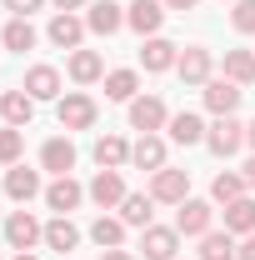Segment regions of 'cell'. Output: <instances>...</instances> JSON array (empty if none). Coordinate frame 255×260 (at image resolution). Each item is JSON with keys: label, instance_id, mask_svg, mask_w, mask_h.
<instances>
[{"label": "cell", "instance_id": "1", "mask_svg": "<svg viewBox=\"0 0 255 260\" xmlns=\"http://www.w3.org/2000/svg\"><path fill=\"white\" fill-rule=\"evenodd\" d=\"M150 195H155V205H180V200H190V170H175V165H165L150 175Z\"/></svg>", "mask_w": 255, "mask_h": 260}, {"label": "cell", "instance_id": "2", "mask_svg": "<svg viewBox=\"0 0 255 260\" xmlns=\"http://www.w3.org/2000/svg\"><path fill=\"white\" fill-rule=\"evenodd\" d=\"M130 125L140 130V135H155V130L170 125V110H165V100L160 95H135L130 100Z\"/></svg>", "mask_w": 255, "mask_h": 260}, {"label": "cell", "instance_id": "3", "mask_svg": "<svg viewBox=\"0 0 255 260\" xmlns=\"http://www.w3.org/2000/svg\"><path fill=\"white\" fill-rule=\"evenodd\" d=\"M205 145L225 160V155H235V150L245 145V125H240L235 115H215V125L205 130Z\"/></svg>", "mask_w": 255, "mask_h": 260}, {"label": "cell", "instance_id": "4", "mask_svg": "<svg viewBox=\"0 0 255 260\" xmlns=\"http://www.w3.org/2000/svg\"><path fill=\"white\" fill-rule=\"evenodd\" d=\"M55 115H60V130H90L95 125V100L85 95V90H70V95L60 100V110H55Z\"/></svg>", "mask_w": 255, "mask_h": 260}, {"label": "cell", "instance_id": "5", "mask_svg": "<svg viewBox=\"0 0 255 260\" xmlns=\"http://www.w3.org/2000/svg\"><path fill=\"white\" fill-rule=\"evenodd\" d=\"M180 250V230L175 225H145L140 230V255L145 260H175Z\"/></svg>", "mask_w": 255, "mask_h": 260}, {"label": "cell", "instance_id": "6", "mask_svg": "<svg viewBox=\"0 0 255 260\" xmlns=\"http://www.w3.org/2000/svg\"><path fill=\"white\" fill-rule=\"evenodd\" d=\"M125 25L140 40H150V35L165 25V0H130V10H125Z\"/></svg>", "mask_w": 255, "mask_h": 260}, {"label": "cell", "instance_id": "7", "mask_svg": "<svg viewBox=\"0 0 255 260\" xmlns=\"http://www.w3.org/2000/svg\"><path fill=\"white\" fill-rule=\"evenodd\" d=\"M200 95H205V110H215V115H235V105H240V85L235 80H225V75H210L205 85H200Z\"/></svg>", "mask_w": 255, "mask_h": 260}, {"label": "cell", "instance_id": "8", "mask_svg": "<svg viewBox=\"0 0 255 260\" xmlns=\"http://www.w3.org/2000/svg\"><path fill=\"white\" fill-rule=\"evenodd\" d=\"M175 230L180 235H205V230H215V205L210 200H180V215H175Z\"/></svg>", "mask_w": 255, "mask_h": 260}, {"label": "cell", "instance_id": "9", "mask_svg": "<svg viewBox=\"0 0 255 260\" xmlns=\"http://www.w3.org/2000/svg\"><path fill=\"white\" fill-rule=\"evenodd\" d=\"M210 70H215V55H210L205 45H185V50H180V60H175V75H180L185 85H205V80H210Z\"/></svg>", "mask_w": 255, "mask_h": 260}, {"label": "cell", "instance_id": "10", "mask_svg": "<svg viewBox=\"0 0 255 260\" xmlns=\"http://www.w3.org/2000/svg\"><path fill=\"white\" fill-rule=\"evenodd\" d=\"M85 195L95 200L100 210H120V200H125V180H120V170H95V180L85 185Z\"/></svg>", "mask_w": 255, "mask_h": 260}, {"label": "cell", "instance_id": "11", "mask_svg": "<svg viewBox=\"0 0 255 260\" xmlns=\"http://www.w3.org/2000/svg\"><path fill=\"white\" fill-rule=\"evenodd\" d=\"M5 240H10V250H35V240H45V225L35 220L30 210H15L5 220Z\"/></svg>", "mask_w": 255, "mask_h": 260}, {"label": "cell", "instance_id": "12", "mask_svg": "<svg viewBox=\"0 0 255 260\" xmlns=\"http://www.w3.org/2000/svg\"><path fill=\"white\" fill-rule=\"evenodd\" d=\"M45 35H50V45H60V50H80V40H85V20H80L75 10H55Z\"/></svg>", "mask_w": 255, "mask_h": 260}, {"label": "cell", "instance_id": "13", "mask_svg": "<svg viewBox=\"0 0 255 260\" xmlns=\"http://www.w3.org/2000/svg\"><path fill=\"white\" fill-rule=\"evenodd\" d=\"M80 200H85V185H80V180H70V175H55V180L45 185V205H50L55 215H70Z\"/></svg>", "mask_w": 255, "mask_h": 260}, {"label": "cell", "instance_id": "14", "mask_svg": "<svg viewBox=\"0 0 255 260\" xmlns=\"http://www.w3.org/2000/svg\"><path fill=\"white\" fill-rule=\"evenodd\" d=\"M125 25V10L115 5V0H90V10H85V30L95 35H115Z\"/></svg>", "mask_w": 255, "mask_h": 260}, {"label": "cell", "instance_id": "15", "mask_svg": "<svg viewBox=\"0 0 255 260\" xmlns=\"http://www.w3.org/2000/svg\"><path fill=\"white\" fill-rule=\"evenodd\" d=\"M20 90H25L30 100H55L60 95V70H55V65H30Z\"/></svg>", "mask_w": 255, "mask_h": 260}, {"label": "cell", "instance_id": "16", "mask_svg": "<svg viewBox=\"0 0 255 260\" xmlns=\"http://www.w3.org/2000/svg\"><path fill=\"white\" fill-rule=\"evenodd\" d=\"M120 220L135 225V230L155 225V195H150V190H130L125 200H120Z\"/></svg>", "mask_w": 255, "mask_h": 260}, {"label": "cell", "instance_id": "17", "mask_svg": "<svg viewBox=\"0 0 255 260\" xmlns=\"http://www.w3.org/2000/svg\"><path fill=\"white\" fill-rule=\"evenodd\" d=\"M5 195H10L15 205L35 200V195H40V170H30V165H10V170H5Z\"/></svg>", "mask_w": 255, "mask_h": 260}, {"label": "cell", "instance_id": "18", "mask_svg": "<svg viewBox=\"0 0 255 260\" xmlns=\"http://www.w3.org/2000/svg\"><path fill=\"white\" fill-rule=\"evenodd\" d=\"M180 60V45H175V40H165V35H150V40H145V45H140V65H145V70H170V65Z\"/></svg>", "mask_w": 255, "mask_h": 260}, {"label": "cell", "instance_id": "19", "mask_svg": "<svg viewBox=\"0 0 255 260\" xmlns=\"http://www.w3.org/2000/svg\"><path fill=\"white\" fill-rule=\"evenodd\" d=\"M70 80L75 85H95V80H105V60H100V50H70Z\"/></svg>", "mask_w": 255, "mask_h": 260}, {"label": "cell", "instance_id": "20", "mask_svg": "<svg viewBox=\"0 0 255 260\" xmlns=\"http://www.w3.org/2000/svg\"><path fill=\"white\" fill-rule=\"evenodd\" d=\"M130 165H135V170H150V175L165 170V140H160V135H140V140L130 145Z\"/></svg>", "mask_w": 255, "mask_h": 260}, {"label": "cell", "instance_id": "21", "mask_svg": "<svg viewBox=\"0 0 255 260\" xmlns=\"http://www.w3.org/2000/svg\"><path fill=\"white\" fill-rule=\"evenodd\" d=\"M40 165L55 170V175H70V170H75V145H70V135L45 140V145H40Z\"/></svg>", "mask_w": 255, "mask_h": 260}, {"label": "cell", "instance_id": "22", "mask_svg": "<svg viewBox=\"0 0 255 260\" xmlns=\"http://www.w3.org/2000/svg\"><path fill=\"white\" fill-rule=\"evenodd\" d=\"M170 140H175V145H200V140H205V120H200V115H195V110H180V115H170Z\"/></svg>", "mask_w": 255, "mask_h": 260}, {"label": "cell", "instance_id": "23", "mask_svg": "<svg viewBox=\"0 0 255 260\" xmlns=\"http://www.w3.org/2000/svg\"><path fill=\"white\" fill-rule=\"evenodd\" d=\"M0 115H5V125H30V115H35V100L25 95V90H5L0 95Z\"/></svg>", "mask_w": 255, "mask_h": 260}, {"label": "cell", "instance_id": "24", "mask_svg": "<svg viewBox=\"0 0 255 260\" xmlns=\"http://www.w3.org/2000/svg\"><path fill=\"white\" fill-rule=\"evenodd\" d=\"M225 230L230 235H255V200L250 195H240V200L225 205Z\"/></svg>", "mask_w": 255, "mask_h": 260}, {"label": "cell", "instance_id": "25", "mask_svg": "<svg viewBox=\"0 0 255 260\" xmlns=\"http://www.w3.org/2000/svg\"><path fill=\"white\" fill-rule=\"evenodd\" d=\"M95 165H100V170H120V165H130V145L120 140V135H100V140H95Z\"/></svg>", "mask_w": 255, "mask_h": 260}, {"label": "cell", "instance_id": "26", "mask_svg": "<svg viewBox=\"0 0 255 260\" xmlns=\"http://www.w3.org/2000/svg\"><path fill=\"white\" fill-rule=\"evenodd\" d=\"M0 45H5V50H20V55L35 50V25L25 20V15H10V25L0 30Z\"/></svg>", "mask_w": 255, "mask_h": 260}, {"label": "cell", "instance_id": "27", "mask_svg": "<svg viewBox=\"0 0 255 260\" xmlns=\"http://www.w3.org/2000/svg\"><path fill=\"white\" fill-rule=\"evenodd\" d=\"M225 80H235L240 90L255 85V50H225Z\"/></svg>", "mask_w": 255, "mask_h": 260}, {"label": "cell", "instance_id": "28", "mask_svg": "<svg viewBox=\"0 0 255 260\" xmlns=\"http://www.w3.org/2000/svg\"><path fill=\"white\" fill-rule=\"evenodd\" d=\"M200 260H235V235L230 230H205L200 235Z\"/></svg>", "mask_w": 255, "mask_h": 260}, {"label": "cell", "instance_id": "29", "mask_svg": "<svg viewBox=\"0 0 255 260\" xmlns=\"http://www.w3.org/2000/svg\"><path fill=\"white\" fill-rule=\"evenodd\" d=\"M45 245H50V250H60V255L80 245V230L70 225V215H55V220L45 225Z\"/></svg>", "mask_w": 255, "mask_h": 260}, {"label": "cell", "instance_id": "30", "mask_svg": "<svg viewBox=\"0 0 255 260\" xmlns=\"http://www.w3.org/2000/svg\"><path fill=\"white\" fill-rule=\"evenodd\" d=\"M90 240H95L100 250H120V240H125V220H115V215H100L95 225H90Z\"/></svg>", "mask_w": 255, "mask_h": 260}, {"label": "cell", "instance_id": "31", "mask_svg": "<svg viewBox=\"0 0 255 260\" xmlns=\"http://www.w3.org/2000/svg\"><path fill=\"white\" fill-rule=\"evenodd\" d=\"M135 90H140V75L135 70H110L105 75V100H135Z\"/></svg>", "mask_w": 255, "mask_h": 260}, {"label": "cell", "instance_id": "32", "mask_svg": "<svg viewBox=\"0 0 255 260\" xmlns=\"http://www.w3.org/2000/svg\"><path fill=\"white\" fill-rule=\"evenodd\" d=\"M245 190H250V185H245V175H235V170H220V175H215V185H210L215 205H230V200H240Z\"/></svg>", "mask_w": 255, "mask_h": 260}, {"label": "cell", "instance_id": "33", "mask_svg": "<svg viewBox=\"0 0 255 260\" xmlns=\"http://www.w3.org/2000/svg\"><path fill=\"white\" fill-rule=\"evenodd\" d=\"M20 150H25V130L5 125L0 130V165H20Z\"/></svg>", "mask_w": 255, "mask_h": 260}, {"label": "cell", "instance_id": "34", "mask_svg": "<svg viewBox=\"0 0 255 260\" xmlns=\"http://www.w3.org/2000/svg\"><path fill=\"white\" fill-rule=\"evenodd\" d=\"M230 25L240 35H255V0H235V10H230Z\"/></svg>", "mask_w": 255, "mask_h": 260}, {"label": "cell", "instance_id": "35", "mask_svg": "<svg viewBox=\"0 0 255 260\" xmlns=\"http://www.w3.org/2000/svg\"><path fill=\"white\" fill-rule=\"evenodd\" d=\"M40 5H45V0H5V10H10V15H25V20H30Z\"/></svg>", "mask_w": 255, "mask_h": 260}, {"label": "cell", "instance_id": "36", "mask_svg": "<svg viewBox=\"0 0 255 260\" xmlns=\"http://www.w3.org/2000/svg\"><path fill=\"white\" fill-rule=\"evenodd\" d=\"M235 260H255V235H240V245H235Z\"/></svg>", "mask_w": 255, "mask_h": 260}, {"label": "cell", "instance_id": "37", "mask_svg": "<svg viewBox=\"0 0 255 260\" xmlns=\"http://www.w3.org/2000/svg\"><path fill=\"white\" fill-rule=\"evenodd\" d=\"M200 0H165V10H195Z\"/></svg>", "mask_w": 255, "mask_h": 260}, {"label": "cell", "instance_id": "38", "mask_svg": "<svg viewBox=\"0 0 255 260\" xmlns=\"http://www.w3.org/2000/svg\"><path fill=\"white\" fill-rule=\"evenodd\" d=\"M240 175H245V185H250V190H255V155H250V160H245V170H240Z\"/></svg>", "mask_w": 255, "mask_h": 260}, {"label": "cell", "instance_id": "39", "mask_svg": "<svg viewBox=\"0 0 255 260\" xmlns=\"http://www.w3.org/2000/svg\"><path fill=\"white\" fill-rule=\"evenodd\" d=\"M80 5H90V0H55V10H80Z\"/></svg>", "mask_w": 255, "mask_h": 260}, {"label": "cell", "instance_id": "40", "mask_svg": "<svg viewBox=\"0 0 255 260\" xmlns=\"http://www.w3.org/2000/svg\"><path fill=\"white\" fill-rule=\"evenodd\" d=\"M100 260H135V255H130V250H105Z\"/></svg>", "mask_w": 255, "mask_h": 260}, {"label": "cell", "instance_id": "41", "mask_svg": "<svg viewBox=\"0 0 255 260\" xmlns=\"http://www.w3.org/2000/svg\"><path fill=\"white\" fill-rule=\"evenodd\" d=\"M245 145H250V150H255V120H250V125H245Z\"/></svg>", "mask_w": 255, "mask_h": 260}, {"label": "cell", "instance_id": "42", "mask_svg": "<svg viewBox=\"0 0 255 260\" xmlns=\"http://www.w3.org/2000/svg\"><path fill=\"white\" fill-rule=\"evenodd\" d=\"M15 260H35V255H30V250H20V255H15Z\"/></svg>", "mask_w": 255, "mask_h": 260}, {"label": "cell", "instance_id": "43", "mask_svg": "<svg viewBox=\"0 0 255 260\" xmlns=\"http://www.w3.org/2000/svg\"><path fill=\"white\" fill-rule=\"evenodd\" d=\"M230 5H235V0H230Z\"/></svg>", "mask_w": 255, "mask_h": 260}]
</instances>
